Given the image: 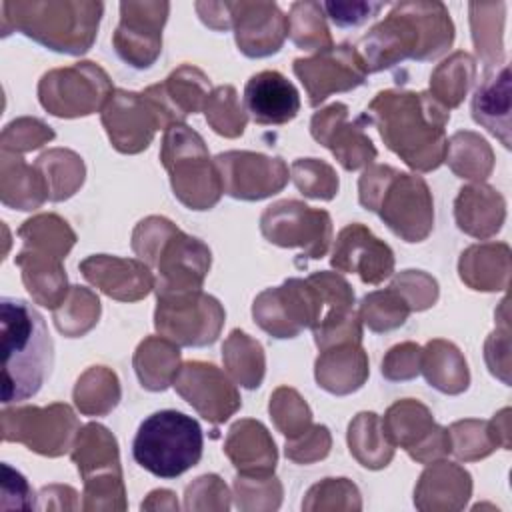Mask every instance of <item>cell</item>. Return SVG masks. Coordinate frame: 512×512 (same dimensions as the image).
<instances>
[{"mask_svg": "<svg viewBox=\"0 0 512 512\" xmlns=\"http://www.w3.org/2000/svg\"><path fill=\"white\" fill-rule=\"evenodd\" d=\"M2 10V34L18 30L28 38L68 54L86 52L96 36L102 2H12Z\"/></svg>", "mask_w": 512, "mask_h": 512, "instance_id": "4", "label": "cell"}, {"mask_svg": "<svg viewBox=\"0 0 512 512\" xmlns=\"http://www.w3.org/2000/svg\"><path fill=\"white\" fill-rule=\"evenodd\" d=\"M204 140L182 124H172L164 136L162 162L170 172L174 194L194 210L214 206L224 190L216 168L208 162Z\"/></svg>", "mask_w": 512, "mask_h": 512, "instance_id": "7", "label": "cell"}, {"mask_svg": "<svg viewBox=\"0 0 512 512\" xmlns=\"http://www.w3.org/2000/svg\"><path fill=\"white\" fill-rule=\"evenodd\" d=\"M454 40V26L440 2H402L362 38L364 64L378 72L404 58L432 60Z\"/></svg>", "mask_w": 512, "mask_h": 512, "instance_id": "2", "label": "cell"}, {"mask_svg": "<svg viewBox=\"0 0 512 512\" xmlns=\"http://www.w3.org/2000/svg\"><path fill=\"white\" fill-rule=\"evenodd\" d=\"M76 418L64 404L48 408H4L2 438L6 442H24L30 450L58 456L68 448Z\"/></svg>", "mask_w": 512, "mask_h": 512, "instance_id": "12", "label": "cell"}, {"mask_svg": "<svg viewBox=\"0 0 512 512\" xmlns=\"http://www.w3.org/2000/svg\"><path fill=\"white\" fill-rule=\"evenodd\" d=\"M168 10V2H122V18L114 34L118 56L136 68H148L162 50Z\"/></svg>", "mask_w": 512, "mask_h": 512, "instance_id": "15", "label": "cell"}, {"mask_svg": "<svg viewBox=\"0 0 512 512\" xmlns=\"http://www.w3.org/2000/svg\"><path fill=\"white\" fill-rule=\"evenodd\" d=\"M102 122L116 150L140 152L154 136V130L168 124L158 104L144 92L134 94L126 90H114L108 100Z\"/></svg>", "mask_w": 512, "mask_h": 512, "instance_id": "14", "label": "cell"}, {"mask_svg": "<svg viewBox=\"0 0 512 512\" xmlns=\"http://www.w3.org/2000/svg\"><path fill=\"white\" fill-rule=\"evenodd\" d=\"M332 266L342 272H356L366 284H380L392 274V250L360 224L346 226L336 240Z\"/></svg>", "mask_w": 512, "mask_h": 512, "instance_id": "19", "label": "cell"}, {"mask_svg": "<svg viewBox=\"0 0 512 512\" xmlns=\"http://www.w3.org/2000/svg\"><path fill=\"white\" fill-rule=\"evenodd\" d=\"M176 390L210 422H224L240 406L226 376L212 364L188 362L174 378Z\"/></svg>", "mask_w": 512, "mask_h": 512, "instance_id": "18", "label": "cell"}, {"mask_svg": "<svg viewBox=\"0 0 512 512\" xmlns=\"http://www.w3.org/2000/svg\"><path fill=\"white\" fill-rule=\"evenodd\" d=\"M370 114L380 136L408 166L416 170L438 168L444 160V124L448 112L426 92H380Z\"/></svg>", "mask_w": 512, "mask_h": 512, "instance_id": "3", "label": "cell"}, {"mask_svg": "<svg viewBox=\"0 0 512 512\" xmlns=\"http://www.w3.org/2000/svg\"><path fill=\"white\" fill-rule=\"evenodd\" d=\"M316 364L324 366H338V370H324L316 372V380L322 388H326L332 394H348L362 386L368 374V362L364 356V350L358 346V342H346L338 350L324 352Z\"/></svg>", "mask_w": 512, "mask_h": 512, "instance_id": "26", "label": "cell"}, {"mask_svg": "<svg viewBox=\"0 0 512 512\" xmlns=\"http://www.w3.org/2000/svg\"><path fill=\"white\" fill-rule=\"evenodd\" d=\"M294 72L306 86L312 106L324 102L332 92H346L366 78V64L350 44L332 46L312 58L294 60Z\"/></svg>", "mask_w": 512, "mask_h": 512, "instance_id": "13", "label": "cell"}, {"mask_svg": "<svg viewBox=\"0 0 512 512\" xmlns=\"http://www.w3.org/2000/svg\"><path fill=\"white\" fill-rule=\"evenodd\" d=\"M418 358H420V348L414 346V344H402V346H396L390 350L388 358L384 360L382 364V374L386 378H390L394 374V370L398 366H402L398 370V376L396 380H406V378H412L418 374Z\"/></svg>", "mask_w": 512, "mask_h": 512, "instance_id": "35", "label": "cell"}, {"mask_svg": "<svg viewBox=\"0 0 512 512\" xmlns=\"http://www.w3.org/2000/svg\"><path fill=\"white\" fill-rule=\"evenodd\" d=\"M196 10L202 22L214 30H226L232 22L228 2H198Z\"/></svg>", "mask_w": 512, "mask_h": 512, "instance_id": "36", "label": "cell"}, {"mask_svg": "<svg viewBox=\"0 0 512 512\" xmlns=\"http://www.w3.org/2000/svg\"><path fill=\"white\" fill-rule=\"evenodd\" d=\"M204 434L200 424L178 410H158L142 420L132 442L138 466L158 478H176L202 458Z\"/></svg>", "mask_w": 512, "mask_h": 512, "instance_id": "6", "label": "cell"}, {"mask_svg": "<svg viewBox=\"0 0 512 512\" xmlns=\"http://www.w3.org/2000/svg\"><path fill=\"white\" fill-rule=\"evenodd\" d=\"M292 174H294L296 186L302 190V194L310 198L330 200L338 190L336 174L328 164L320 160H314V158L296 160L292 164Z\"/></svg>", "mask_w": 512, "mask_h": 512, "instance_id": "32", "label": "cell"}, {"mask_svg": "<svg viewBox=\"0 0 512 512\" xmlns=\"http://www.w3.org/2000/svg\"><path fill=\"white\" fill-rule=\"evenodd\" d=\"M320 286L308 278L286 280L280 288L266 290L254 300V320L276 338H294L302 328H316L324 306Z\"/></svg>", "mask_w": 512, "mask_h": 512, "instance_id": "8", "label": "cell"}, {"mask_svg": "<svg viewBox=\"0 0 512 512\" xmlns=\"http://www.w3.org/2000/svg\"><path fill=\"white\" fill-rule=\"evenodd\" d=\"M320 6L336 26L348 28L376 16L384 8V2H322Z\"/></svg>", "mask_w": 512, "mask_h": 512, "instance_id": "34", "label": "cell"}, {"mask_svg": "<svg viewBox=\"0 0 512 512\" xmlns=\"http://www.w3.org/2000/svg\"><path fill=\"white\" fill-rule=\"evenodd\" d=\"M0 194L2 204L18 210H32L48 198V188L36 166H26L14 152L2 150Z\"/></svg>", "mask_w": 512, "mask_h": 512, "instance_id": "24", "label": "cell"}, {"mask_svg": "<svg viewBox=\"0 0 512 512\" xmlns=\"http://www.w3.org/2000/svg\"><path fill=\"white\" fill-rule=\"evenodd\" d=\"M408 310L410 306L402 302V296H394V288L386 292H374L362 300V316L376 332L404 324Z\"/></svg>", "mask_w": 512, "mask_h": 512, "instance_id": "31", "label": "cell"}, {"mask_svg": "<svg viewBox=\"0 0 512 512\" xmlns=\"http://www.w3.org/2000/svg\"><path fill=\"white\" fill-rule=\"evenodd\" d=\"M222 188L226 194L242 200H260L276 194L288 178L280 158H268L254 152H226L216 156Z\"/></svg>", "mask_w": 512, "mask_h": 512, "instance_id": "16", "label": "cell"}, {"mask_svg": "<svg viewBox=\"0 0 512 512\" xmlns=\"http://www.w3.org/2000/svg\"><path fill=\"white\" fill-rule=\"evenodd\" d=\"M262 234L278 246H300L308 258H322L332 236L328 212L312 210L296 200H280L268 206L260 218Z\"/></svg>", "mask_w": 512, "mask_h": 512, "instance_id": "10", "label": "cell"}, {"mask_svg": "<svg viewBox=\"0 0 512 512\" xmlns=\"http://www.w3.org/2000/svg\"><path fill=\"white\" fill-rule=\"evenodd\" d=\"M360 204L380 214L406 242H420L432 228V200L422 178L374 166L360 178Z\"/></svg>", "mask_w": 512, "mask_h": 512, "instance_id": "5", "label": "cell"}, {"mask_svg": "<svg viewBox=\"0 0 512 512\" xmlns=\"http://www.w3.org/2000/svg\"><path fill=\"white\" fill-rule=\"evenodd\" d=\"M52 138H54V132L44 122L34 118H18L2 130L0 144L4 152L18 154V152L34 150Z\"/></svg>", "mask_w": 512, "mask_h": 512, "instance_id": "33", "label": "cell"}, {"mask_svg": "<svg viewBox=\"0 0 512 512\" xmlns=\"http://www.w3.org/2000/svg\"><path fill=\"white\" fill-rule=\"evenodd\" d=\"M238 48L252 58L276 54L288 32V20L274 2H228Z\"/></svg>", "mask_w": 512, "mask_h": 512, "instance_id": "17", "label": "cell"}, {"mask_svg": "<svg viewBox=\"0 0 512 512\" xmlns=\"http://www.w3.org/2000/svg\"><path fill=\"white\" fill-rule=\"evenodd\" d=\"M510 98H508V66L500 68V74H490L476 88L472 98V116L478 124L488 128L494 136L510 148V122H508Z\"/></svg>", "mask_w": 512, "mask_h": 512, "instance_id": "25", "label": "cell"}, {"mask_svg": "<svg viewBox=\"0 0 512 512\" xmlns=\"http://www.w3.org/2000/svg\"><path fill=\"white\" fill-rule=\"evenodd\" d=\"M136 254L158 266V296L184 294L198 290L206 270L210 268V250L178 230L166 244H132Z\"/></svg>", "mask_w": 512, "mask_h": 512, "instance_id": "11", "label": "cell"}, {"mask_svg": "<svg viewBox=\"0 0 512 512\" xmlns=\"http://www.w3.org/2000/svg\"><path fill=\"white\" fill-rule=\"evenodd\" d=\"M288 34L296 46L302 50H314L318 48L328 50L332 48L330 32L324 22L322 6L320 2H296L292 4L290 16H288Z\"/></svg>", "mask_w": 512, "mask_h": 512, "instance_id": "28", "label": "cell"}, {"mask_svg": "<svg viewBox=\"0 0 512 512\" xmlns=\"http://www.w3.org/2000/svg\"><path fill=\"white\" fill-rule=\"evenodd\" d=\"M348 108L332 104L312 118V136L330 148L346 170H356L374 160L376 150L356 124H346Z\"/></svg>", "mask_w": 512, "mask_h": 512, "instance_id": "21", "label": "cell"}, {"mask_svg": "<svg viewBox=\"0 0 512 512\" xmlns=\"http://www.w3.org/2000/svg\"><path fill=\"white\" fill-rule=\"evenodd\" d=\"M206 120L218 134L238 136L244 132L246 114L236 100V92L232 86L218 88L206 104Z\"/></svg>", "mask_w": 512, "mask_h": 512, "instance_id": "30", "label": "cell"}, {"mask_svg": "<svg viewBox=\"0 0 512 512\" xmlns=\"http://www.w3.org/2000/svg\"><path fill=\"white\" fill-rule=\"evenodd\" d=\"M84 276L100 286L108 296L120 300H136L150 292L152 276L146 266L134 260L110 256H92L80 264Z\"/></svg>", "mask_w": 512, "mask_h": 512, "instance_id": "22", "label": "cell"}, {"mask_svg": "<svg viewBox=\"0 0 512 512\" xmlns=\"http://www.w3.org/2000/svg\"><path fill=\"white\" fill-rule=\"evenodd\" d=\"M2 404L36 396L50 376L54 344L44 316L26 300L2 296Z\"/></svg>", "mask_w": 512, "mask_h": 512, "instance_id": "1", "label": "cell"}, {"mask_svg": "<svg viewBox=\"0 0 512 512\" xmlns=\"http://www.w3.org/2000/svg\"><path fill=\"white\" fill-rule=\"evenodd\" d=\"M18 234L20 238H24L26 248L56 258H62L74 244V234L70 232L66 222L52 214L26 220Z\"/></svg>", "mask_w": 512, "mask_h": 512, "instance_id": "29", "label": "cell"}, {"mask_svg": "<svg viewBox=\"0 0 512 512\" xmlns=\"http://www.w3.org/2000/svg\"><path fill=\"white\" fill-rule=\"evenodd\" d=\"M40 104L54 116L74 118L92 114L112 96L108 76L92 62L46 72L38 86Z\"/></svg>", "mask_w": 512, "mask_h": 512, "instance_id": "9", "label": "cell"}, {"mask_svg": "<svg viewBox=\"0 0 512 512\" xmlns=\"http://www.w3.org/2000/svg\"><path fill=\"white\" fill-rule=\"evenodd\" d=\"M178 348L156 340L148 338L138 346L134 366L138 372V378L142 386L148 390H164L176 376V364H178Z\"/></svg>", "mask_w": 512, "mask_h": 512, "instance_id": "27", "label": "cell"}, {"mask_svg": "<svg viewBox=\"0 0 512 512\" xmlns=\"http://www.w3.org/2000/svg\"><path fill=\"white\" fill-rule=\"evenodd\" d=\"M14 262L22 268V280L32 298L48 308H54L66 298V274L60 258L36 250H22Z\"/></svg>", "mask_w": 512, "mask_h": 512, "instance_id": "23", "label": "cell"}, {"mask_svg": "<svg viewBox=\"0 0 512 512\" xmlns=\"http://www.w3.org/2000/svg\"><path fill=\"white\" fill-rule=\"evenodd\" d=\"M244 106L256 124L280 126L300 112V94L278 70H262L246 82Z\"/></svg>", "mask_w": 512, "mask_h": 512, "instance_id": "20", "label": "cell"}]
</instances>
